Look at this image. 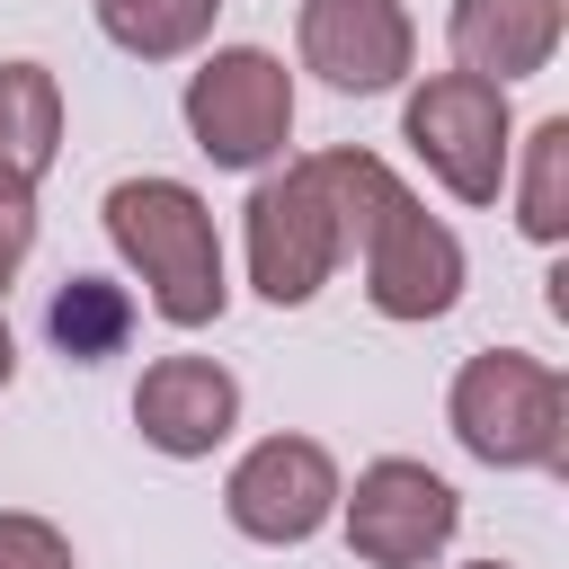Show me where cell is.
Here are the masks:
<instances>
[{"label":"cell","mask_w":569,"mask_h":569,"mask_svg":"<svg viewBox=\"0 0 569 569\" xmlns=\"http://www.w3.org/2000/svg\"><path fill=\"white\" fill-rule=\"evenodd\" d=\"M311 169H320V187L338 204V240L365 258V302L382 320H445L462 302V276H471L462 240L356 142L347 151H311Z\"/></svg>","instance_id":"6da1fadb"},{"label":"cell","mask_w":569,"mask_h":569,"mask_svg":"<svg viewBox=\"0 0 569 569\" xmlns=\"http://www.w3.org/2000/svg\"><path fill=\"white\" fill-rule=\"evenodd\" d=\"M98 213H107L116 258L142 276V293H151V311H160L169 329L222 320V302H231L222 231H213V204H204L187 178H116Z\"/></svg>","instance_id":"7a4b0ae2"},{"label":"cell","mask_w":569,"mask_h":569,"mask_svg":"<svg viewBox=\"0 0 569 569\" xmlns=\"http://www.w3.org/2000/svg\"><path fill=\"white\" fill-rule=\"evenodd\" d=\"M453 445L489 471H560L569 462V382L560 365L525 356V347H480L453 373Z\"/></svg>","instance_id":"3957f363"},{"label":"cell","mask_w":569,"mask_h":569,"mask_svg":"<svg viewBox=\"0 0 569 569\" xmlns=\"http://www.w3.org/2000/svg\"><path fill=\"white\" fill-rule=\"evenodd\" d=\"M187 133L213 169H267L293 142V71L267 44H222L187 71Z\"/></svg>","instance_id":"277c9868"},{"label":"cell","mask_w":569,"mask_h":569,"mask_svg":"<svg viewBox=\"0 0 569 569\" xmlns=\"http://www.w3.org/2000/svg\"><path fill=\"white\" fill-rule=\"evenodd\" d=\"M400 142L436 169L445 196H462V204H498L507 160H516L507 89H498V80H471V71H436V80L409 89V107H400Z\"/></svg>","instance_id":"5b68a950"},{"label":"cell","mask_w":569,"mask_h":569,"mask_svg":"<svg viewBox=\"0 0 569 569\" xmlns=\"http://www.w3.org/2000/svg\"><path fill=\"white\" fill-rule=\"evenodd\" d=\"M347 240H338V204L320 187L311 160H284L276 178L249 187V284L276 311H302L329 276H338Z\"/></svg>","instance_id":"8992f818"},{"label":"cell","mask_w":569,"mask_h":569,"mask_svg":"<svg viewBox=\"0 0 569 569\" xmlns=\"http://www.w3.org/2000/svg\"><path fill=\"white\" fill-rule=\"evenodd\" d=\"M338 507H347V551L365 569H427L462 525V498L409 453L365 462L356 489H338Z\"/></svg>","instance_id":"52a82bcc"},{"label":"cell","mask_w":569,"mask_h":569,"mask_svg":"<svg viewBox=\"0 0 569 569\" xmlns=\"http://www.w3.org/2000/svg\"><path fill=\"white\" fill-rule=\"evenodd\" d=\"M222 516L249 533V542H311L329 516H338V462H329V445H311V436H267V445H249L240 462H231V480H222Z\"/></svg>","instance_id":"ba28073f"},{"label":"cell","mask_w":569,"mask_h":569,"mask_svg":"<svg viewBox=\"0 0 569 569\" xmlns=\"http://www.w3.org/2000/svg\"><path fill=\"white\" fill-rule=\"evenodd\" d=\"M302 71H320L338 98H382L400 89L418 27L400 0H302Z\"/></svg>","instance_id":"9c48e42d"},{"label":"cell","mask_w":569,"mask_h":569,"mask_svg":"<svg viewBox=\"0 0 569 569\" xmlns=\"http://www.w3.org/2000/svg\"><path fill=\"white\" fill-rule=\"evenodd\" d=\"M133 427H142L151 453L204 462V453L231 445V427H240V382H231L213 356H160V365H142V382H133Z\"/></svg>","instance_id":"30bf717a"},{"label":"cell","mask_w":569,"mask_h":569,"mask_svg":"<svg viewBox=\"0 0 569 569\" xmlns=\"http://www.w3.org/2000/svg\"><path fill=\"white\" fill-rule=\"evenodd\" d=\"M560 9L569 0H453L445 36H453V62L471 80H525L560 53Z\"/></svg>","instance_id":"8fae6325"},{"label":"cell","mask_w":569,"mask_h":569,"mask_svg":"<svg viewBox=\"0 0 569 569\" xmlns=\"http://www.w3.org/2000/svg\"><path fill=\"white\" fill-rule=\"evenodd\" d=\"M53 160H62V80L44 62H0V169L36 187Z\"/></svg>","instance_id":"7c38bea8"},{"label":"cell","mask_w":569,"mask_h":569,"mask_svg":"<svg viewBox=\"0 0 569 569\" xmlns=\"http://www.w3.org/2000/svg\"><path fill=\"white\" fill-rule=\"evenodd\" d=\"M44 329H53V347H62L71 365H107V356H124V338H133V293L107 284V276H62Z\"/></svg>","instance_id":"4fadbf2b"},{"label":"cell","mask_w":569,"mask_h":569,"mask_svg":"<svg viewBox=\"0 0 569 569\" xmlns=\"http://www.w3.org/2000/svg\"><path fill=\"white\" fill-rule=\"evenodd\" d=\"M89 9H98V27H107L116 53H133V62H178V53H196V44L213 36V9H222V0H89Z\"/></svg>","instance_id":"5bb4252c"},{"label":"cell","mask_w":569,"mask_h":569,"mask_svg":"<svg viewBox=\"0 0 569 569\" xmlns=\"http://www.w3.org/2000/svg\"><path fill=\"white\" fill-rule=\"evenodd\" d=\"M516 222H525V240H542V249H560V240H569V116H542V124L525 133Z\"/></svg>","instance_id":"9a60e30c"},{"label":"cell","mask_w":569,"mask_h":569,"mask_svg":"<svg viewBox=\"0 0 569 569\" xmlns=\"http://www.w3.org/2000/svg\"><path fill=\"white\" fill-rule=\"evenodd\" d=\"M0 569H80L44 516H0Z\"/></svg>","instance_id":"2e32d148"},{"label":"cell","mask_w":569,"mask_h":569,"mask_svg":"<svg viewBox=\"0 0 569 569\" xmlns=\"http://www.w3.org/2000/svg\"><path fill=\"white\" fill-rule=\"evenodd\" d=\"M27 249H36V187L0 169V293H9V276L27 267Z\"/></svg>","instance_id":"e0dca14e"},{"label":"cell","mask_w":569,"mask_h":569,"mask_svg":"<svg viewBox=\"0 0 569 569\" xmlns=\"http://www.w3.org/2000/svg\"><path fill=\"white\" fill-rule=\"evenodd\" d=\"M9 373H18V338H9V311H0V391H9Z\"/></svg>","instance_id":"ac0fdd59"},{"label":"cell","mask_w":569,"mask_h":569,"mask_svg":"<svg viewBox=\"0 0 569 569\" xmlns=\"http://www.w3.org/2000/svg\"><path fill=\"white\" fill-rule=\"evenodd\" d=\"M462 569H507V560H462Z\"/></svg>","instance_id":"d6986e66"}]
</instances>
